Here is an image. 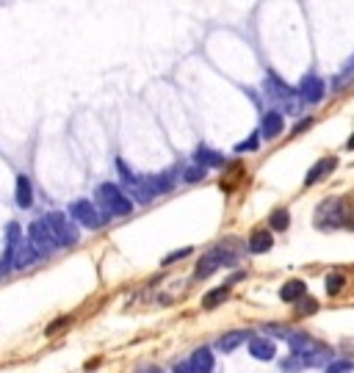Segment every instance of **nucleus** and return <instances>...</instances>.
<instances>
[{"label": "nucleus", "mask_w": 354, "mask_h": 373, "mask_svg": "<svg viewBox=\"0 0 354 373\" xmlns=\"http://www.w3.org/2000/svg\"><path fill=\"white\" fill-rule=\"evenodd\" d=\"M351 221V210H349V202L340 199V196H332V199H324L318 207H316V227L318 230H340Z\"/></svg>", "instance_id": "nucleus-1"}, {"label": "nucleus", "mask_w": 354, "mask_h": 373, "mask_svg": "<svg viewBox=\"0 0 354 373\" xmlns=\"http://www.w3.org/2000/svg\"><path fill=\"white\" fill-rule=\"evenodd\" d=\"M97 205L103 207L105 216H130V210H133V202L114 183H103L97 188Z\"/></svg>", "instance_id": "nucleus-2"}, {"label": "nucleus", "mask_w": 354, "mask_h": 373, "mask_svg": "<svg viewBox=\"0 0 354 373\" xmlns=\"http://www.w3.org/2000/svg\"><path fill=\"white\" fill-rule=\"evenodd\" d=\"M236 260H238V255L230 252L225 244H219V246H214V249H210V252L197 263L194 279H205V276H210V274H214L216 268H222V266H236Z\"/></svg>", "instance_id": "nucleus-3"}, {"label": "nucleus", "mask_w": 354, "mask_h": 373, "mask_svg": "<svg viewBox=\"0 0 354 373\" xmlns=\"http://www.w3.org/2000/svg\"><path fill=\"white\" fill-rule=\"evenodd\" d=\"M263 89H266V97H271L274 103L282 105V111H296V97H299V92H294L288 83H282L271 69H268L266 81H263Z\"/></svg>", "instance_id": "nucleus-4"}, {"label": "nucleus", "mask_w": 354, "mask_h": 373, "mask_svg": "<svg viewBox=\"0 0 354 373\" xmlns=\"http://www.w3.org/2000/svg\"><path fill=\"white\" fill-rule=\"evenodd\" d=\"M45 221H47V227H50V233H53V238H55L58 246H75L78 244V227L64 213L53 210V213L45 216Z\"/></svg>", "instance_id": "nucleus-5"}, {"label": "nucleus", "mask_w": 354, "mask_h": 373, "mask_svg": "<svg viewBox=\"0 0 354 373\" xmlns=\"http://www.w3.org/2000/svg\"><path fill=\"white\" fill-rule=\"evenodd\" d=\"M28 241H31V246L36 249V255H39V257H45V255L55 252V246H58L45 218H36V221H31V224H28Z\"/></svg>", "instance_id": "nucleus-6"}, {"label": "nucleus", "mask_w": 354, "mask_h": 373, "mask_svg": "<svg viewBox=\"0 0 354 373\" xmlns=\"http://www.w3.org/2000/svg\"><path fill=\"white\" fill-rule=\"evenodd\" d=\"M69 216H73L78 224H84V227H89V230L103 227V216L97 213V205H92L89 199H78V202L69 205Z\"/></svg>", "instance_id": "nucleus-7"}, {"label": "nucleus", "mask_w": 354, "mask_h": 373, "mask_svg": "<svg viewBox=\"0 0 354 373\" xmlns=\"http://www.w3.org/2000/svg\"><path fill=\"white\" fill-rule=\"evenodd\" d=\"M296 92H299V97L305 103H321L324 100V81L318 78V75H305Z\"/></svg>", "instance_id": "nucleus-8"}, {"label": "nucleus", "mask_w": 354, "mask_h": 373, "mask_svg": "<svg viewBox=\"0 0 354 373\" xmlns=\"http://www.w3.org/2000/svg\"><path fill=\"white\" fill-rule=\"evenodd\" d=\"M282 130H286V116H282V111H266L263 114V122H260V136L263 138H277Z\"/></svg>", "instance_id": "nucleus-9"}, {"label": "nucleus", "mask_w": 354, "mask_h": 373, "mask_svg": "<svg viewBox=\"0 0 354 373\" xmlns=\"http://www.w3.org/2000/svg\"><path fill=\"white\" fill-rule=\"evenodd\" d=\"M175 177H177V175L169 169V172H161V175H147L144 183H147L150 194L158 196V194H169V191L175 188Z\"/></svg>", "instance_id": "nucleus-10"}, {"label": "nucleus", "mask_w": 354, "mask_h": 373, "mask_svg": "<svg viewBox=\"0 0 354 373\" xmlns=\"http://www.w3.org/2000/svg\"><path fill=\"white\" fill-rule=\"evenodd\" d=\"M188 365H191L194 373H214V354H210L207 346H202V348H197V351L191 354Z\"/></svg>", "instance_id": "nucleus-11"}, {"label": "nucleus", "mask_w": 354, "mask_h": 373, "mask_svg": "<svg viewBox=\"0 0 354 373\" xmlns=\"http://www.w3.org/2000/svg\"><path fill=\"white\" fill-rule=\"evenodd\" d=\"M305 296H307V285H305L302 279H291V282H286V285L279 287V298H282V302H294V305H299Z\"/></svg>", "instance_id": "nucleus-12"}, {"label": "nucleus", "mask_w": 354, "mask_h": 373, "mask_svg": "<svg viewBox=\"0 0 354 373\" xmlns=\"http://www.w3.org/2000/svg\"><path fill=\"white\" fill-rule=\"evenodd\" d=\"M249 354L255 359H260V362H268V359H274L277 348H274V343L268 337H249Z\"/></svg>", "instance_id": "nucleus-13"}, {"label": "nucleus", "mask_w": 354, "mask_h": 373, "mask_svg": "<svg viewBox=\"0 0 354 373\" xmlns=\"http://www.w3.org/2000/svg\"><path fill=\"white\" fill-rule=\"evenodd\" d=\"M14 199H17V207H31L34 205V185H31V180L25 177V175H20L17 177V188H14Z\"/></svg>", "instance_id": "nucleus-14"}, {"label": "nucleus", "mask_w": 354, "mask_h": 373, "mask_svg": "<svg viewBox=\"0 0 354 373\" xmlns=\"http://www.w3.org/2000/svg\"><path fill=\"white\" fill-rule=\"evenodd\" d=\"M335 166H338V161H335V158H321V161H318V164H316V166L307 172L305 185H316V183H318V180H324V177H327V175H329Z\"/></svg>", "instance_id": "nucleus-15"}, {"label": "nucleus", "mask_w": 354, "mask_h": 373, "mask_svg": "<svg viewBox=\"0 0 354 373\" xmlns=\"http://www.w3.org/2000/svg\"><path fill=\"white\" fill-rule=\"evenodd\" d=\"M271 246H274V238H271L268 230H255V233L249 235V252H252V255H263V252H268Z\"/></svg>", "instance_id": "nucleus-16"}, {"label": "nucleus", "mask_w": 354, "mask_h": 373, "mask_svg": "<svg viewBox=\"0 0 354 373\" xmlns=\"http://www.w3.org/2000/svg\"><path fill=\"white\" fill-rule=\"evenodd\" d=\"M194 161L197 166H225V158L219 153H214V149H207V146H197V153H194Z\"/></svg>", "instance_id": "nucleus-17"}, {"label": "nucleus", "mask_w": 354, "mask_h": 373, "mask_svg": "<svg viewBox=\"0 0 354 373\" xmlns=\"http://www.w3.org/2000/svg\"><path fill=\"white\" fill-rule=\"evenodd\" d=\"M34 260H39L36 249L31 246V241H23V244L17 246V252H14V268H25V266H31Z\"/></svg>", "instance_id": "nucleus-18"}, {"label": "nucleus", "mask_w": 354, "mask_h": 373, "mask_svg": "<svg viewBox=\"0 0 354 373\" xmlns=\"http://www.w3.org/2000/svg\"><path fill=\"white\" fill-rule=\"evenodd\" d=\"M227 296H230V285L214 287L210 293H205V298H202V307H205V310H214V307H219L222 302H227Z\"/></svg>", "instance_id": "nucleus-19"}, {"label": "nucleus", "mask_w": 354, "mask_h": 373, "mask_svg": "<svg viewBox=\"0 0 354 373\" xmlns=\"http://www.w3.org/2000/svg\"><path fill=\"white\" fill-rule=\"evenodd\" d=\"M246 337H252V335H246V332H227L225 337H219L216 348H219V351H225V354H230V351H236Z\"/></svg>", "instance_id": "nucleus-20"}, {"label": "nucleus", "mask_w": 354, "mask_h": 373, "mask_svg": "<svg viewBox=\"0 0 354 373\" xmlns=\"http://www.w3.org/2000/svg\"><path fill=\"white\" fill-rule=\"evenodd\" d=\"M268 224H271L274 230H279V233L288 230V227H291V216H288V210H286V207H277V210L268 216Z\"/></svg>", "instance_id": "nucleus-21"}, {"label": "nucleus", "mask_w": 354, "mask_h": 373, "mask_svg": "<svg viewBox=\"0 0 354 373\" xmlns=\"http://www.w3.org/2000/svg\"><path fill=\"white\" fill-rule=\"evenodd\" d=\"M307 368V362L299 357V354H291L286 362H282V373H299V370H305Z\"/></svg>", "instance_id": "nucleus-22"}, {"label": "nucleus", "mask_w": 354, "mask_h": 373, "mask_svg": "<svg viewBox=\"0 0 354 373\" xmlns=\"http://www.w3.org/2000/svg\"><path fill=\"white\" fill-rule=\"evenodd\" d=\"M343 285H346V276H343V274H329V276H327V293H329V296L340 293Z\"/></svg>", "instance_id": "nucleus-23"}, {"label": "nucleus", "mask_w": 354, "mask_h": 373, "mask_svg": "<svg viewBox=\"0 0 354 373\" xmlns=\"http://www.w3.org/2000/svg\"><path fill=\"white\" fill-rule=\"evenodd\" d=\"M316 310H318V302H316L313 296H305L302 302L296 305V313H299V316H313Z\"/></svg>", "instance_id": "nucleus-24"}, {"label": "nucleus", "mask_w": 354, "mask_h": 373, "mask_svg": "<svg viewBox=\"0 0 354 373\" xmlns=\"http://www.w3.org/2000/svg\"><path fill=\"white\" fill-rule=\"evenodd\" d=\"M116 169H119V175H122V183H125V185H127V188H130V185H136V183H138V177H136V175H133V172H130V169H127V164H125V161H122V158H116Z\"/></svg>", "instance_id": "nucleus-25"}, {"label": "nucleus", "mask_w": 354, "mask_h": 373, "mask_svg": "<svg viewBox=\"0 0 354 373\" xmlns=\"http://www.w3.org/2000/svg\"><path fill=\"white\" fill-rule=\"evenodd\" d=\"M205 175H207L205 166H191V169L183 172V180H186V183H199V180H205Z\"/></svg>", "instance_id": "nucleus-26"}, {"label": "nucleus", "mask_w": 354, "mask_h": 373, "mask_svg": "<svg viewBox=\"0 0 354 373\" xmlns=\"http://www.w3.org/2000/svg\"><path fill=\"white\" fill-rule=\"evenodd\" d=\"M64 326H69V316H61V318H55L53 324H47V326H45V337H53V335L61 332Z\"/></svg>", "instance_id": "nucleus-27"}, {"label": "nucleus", "mask_w": 354, "mask_h": 373, "mask_svg": "<svg viewBox=\"0 0 354 373\" xmlns=\"http://www.w3.org/2000/svg\"><path fill=\"white\" fill-rule=\"evenodd\" d=\"M354 370V365L349 362V359H335L329 368H327V373H351Z\"/></svg>", "instance_id": "nucleus-28"}, {"label": "nucleus", "mask_w": 354, "mask_h": 373, "mask_svg": "<svg viewBox=\"0 0 354 373\" xmlns=\"http://www.w3.org/2000/svg\"><path fill=\"white\" fill-rule=\"evenodd\" d=\"M260 146V133H255L249 141H244V144H238L236 146V153H255V149Z\"/></svg>", "instance_id": "nucleus-29"}, {"label": "nucleus", "mask_w": 354, "mask_h": 373, "mask_svg": "<svg viewBox=\"0 0 354 373\" xmlns=\"http://www.w3.org/2000/svg\"><path fill=\"white\" fill-rule=\"evenodd\" d=\"M188 255H191V246H186V249H177V252L166 255V257H164V263L169 266V263H175V260H183V257H188Z\"/></svg>", "instance_id": "nucleus-30"}, {"label": "nucleus", "mask_w": 354, "mask_h": 373, "mask_svg": "<svg viewBox=\"0 0 354 373\" xmlns=\"http://www.w3.org/2000/svg\"><path fill=\"white\" fill-rule=\"evenodd\" d=\"M172 373H194V370H191V365H188V362H183V365H177Z\"/></svg>", "instance_id": "nucleus-31"}, {"label": "nucleus", "mask_w": 354, "mask_h": 373, "mask_svg": "<svg viewBox=\"0 0 354 373\" xmlns=\"http://www.w3.org/2000/svg\"><path fill=\"white\" fill-rule=\"evenodd\" d=\"M9 268H12V263H9L6 257H0V276H3V274H6Z\"/></svg>", "instance_id": "nucleus-32"}, {"label": "nucleus", "mask_w": 354, "mask_h": 373, "mask_svg": "<svg viewBox=\"0 0 354 373\" xmlns=\"http://www.w3.org/2000/svg\"><path fill=\"white\" fill-rule=\"evenodd\" d=\"M310 122H313V119H305L302 125H296V130H294V133H302V130H307V127H310Z\"/></svg>", "instance_id": "nucleus-33"}, {"label": "nucleus", "mask_w": 354, "mask_h": 373, "mask_svg": "<svg viewBox=\"0 0 354 373\" xmlns=\"http://www.w3.org/2000/svg\"><path fill=\"white\" fill-rule=\"evenodd\" d=\"M97 365H100V362H97V359H92V362H86V365H84V370H94Z\"/></svg>", "instance_id": "nucleus-34"}, {"label": "nucleus", "mask_w": 354, "mask_h": 373, "mask_svg": "<svg viewBox=\"0 0 354 373\" xmlns=\"http://www.w3.org/2000/svg\"><path fill=\"white\" fill-rule=\"evenodd\" d=\"M138 373H161V370H158V368H141Z\"/></svg>", "instance_id": "nucleus-35"}, {"label": "nucleus", "mask_w": 354, "mask_h": 373, "mask_svg": "<svg viewBox=\"0 0 354 373\" xmlns=\"http://www.w3.org/2000/svg\"><path fill=\"white\" fill-rule=\"evenodd\" d=\"M346 149H354V133H351V138H349V144H346Z\"/></svg>", "instance_id": "nucleus-36"}]
</instances>
